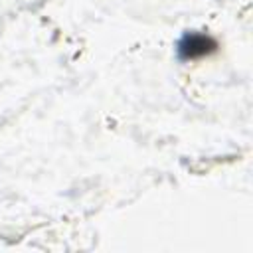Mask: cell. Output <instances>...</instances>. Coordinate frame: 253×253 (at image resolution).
<instances>
[{"mask_svg":"<svg viewBox=\"0 0 253 253\" xmlns=\"http://www.w3.org/2000/svg\"><path fill=\"white\" fill-rule=\"evenodd\" d=\"M186 42H188V45L182 43V49L188 47V53H190V55H196V51H200V53L208 51V47H206V45H208V38H204V36L194 34V36H188Z\"/></svg>","mask_w":253,"mask_h":253,"instance_id":"cell-1","label":"cell"}]
</instances>
